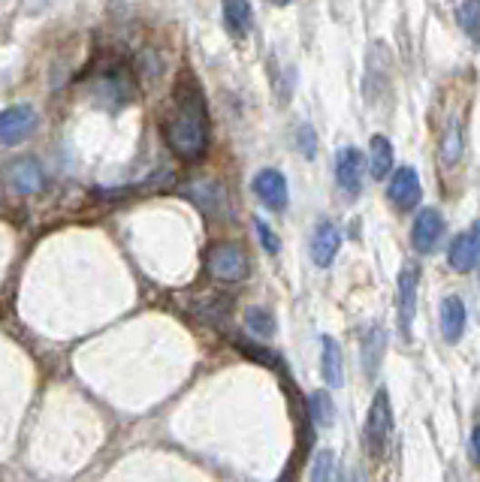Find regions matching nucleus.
<instances>
[{
    "label": "nucleus",
    "instance_id": "f257e3e1",
    "mask_svg": "<svg viewBox=\"0 0 480 482\" xmlns=\"http://www.w3.org/2000/svg\"><path fill=\"white\" fill-rule=\"evenodd\" d=\"M164 139L173 148L175 157L187 160H203L209 151L212 124H209V106H205L200 82L191 73H182L173 91V109L164 121Z\"/></svg>",
    "mask_w": 480,
    "mask_h": 482
},
{
    "label": "nucleus",
    "instance_id": "f03ea898",
    "mask_svg": "<svg viewBox=\"0 0 480 482\" xmlns=\"http://www.w3.org/2000/svg\"><path fill=\"white\" fill-rule=\"evenodd\" d=\"M205 269H209V275L218 278L221 283H239L251 275L248 257H245V251L233 241L212 244L209 253H205Z\"/></svg>",
    "mask_w": 480,
    "mask_h": 482
},
{
    "label": "nucleus",
    "instance_id": "7ed1b4c3",
    "mask_svg": "<svg viewBox=\"0 0 480 482\" xmlns=\"http://www.w3.org/2000/svg\"><path fill=\"white\" fill-rule=\"evenodd\" d=\"M390 428H393L390 392L378 389V392H375V398H372L369 416H365V440H369L372 456H381V452H384V447H387V438H390Z\"/></svg>",
    "mask_w": 480,
    "mask_h": 482
},
{
    "label": "nucleus",
    "instance_id": "20e7f679",
    "mask_svg": "<svg viewBox=\"0 0 480 482\" xmlns=\"http://www.w3.org/2000/svg\"><path fill=\"white\" fill-rule=\"evenodd\" d=\"M477 257H480V226L472 223L465 232H459L454 241H450L447 248V262L450 269L463 271V275H468V271L477 269Z\"/></svg>",
    "mask_w": 480,
    "mask_h": 482
},
{
    "label": "nucleus",
    "instance_id": "39448f33",
    "mask_svg": "<svg viewBox=\"0 0 480 482\" xmlns=\"http://www.w3.org/2000/svg\"><path fill=\"white\" fill-rule=\"evenodd\" d=\"M36 127V112L31 106H9L0 112V145H18Z\"/></svg>",
    "mask_w": 480,
    "mask_h": 482
},
{
    "label": "nucleus",
    "instance_id": "423d86ee",
    "mask_svg": "<svg viewBox=\"0 0 480 482\" xmlns=\"http://www.w3.org/2000/svg\"><path fill=\"white\" fill-rule=\"evenodd\" d=\"M363 172H365V157L360 148H342L335 157V178L345 193L356 196L363 191Z\"/></svg>",
    "mask_w": 480,
    "mask_h": 482
},
{
    "label": "nucleus",
    "instance_id": "0eeeda50",
    "mask_svg": "<svg viewBox=\"0 0 480 482\" xmlns=\"http://www.w3.org/2000/svg\"><path fill=\"white\" fill-rule=\"evenodd\" d=\"M390 202L402 208V211H408V208H414L420 202V196H423V187H420V175H417V169H411V166H402L393 172L390 178Z\"/></svg>",
    "mask_w": 480,
    "mask_h": 482
},
{
    "label": "nucleus",
    "instance_id": "6e6552de",
    "mask_svg": "<svg viewBox=\"0 0 480 482\" xmlns=\"http://www.w3.org/2000/svg\"><path fill=\"white\" fill-rule=\"evenodd\" d=\"M97 93H100V100H112L115 106L134 100V93H136L134 73H130L127 67H109L106 73H100Z\"/></svg>",
    "mask_w": 480,
    "mask_h": 482
},
{
    "label": "nucleus",
    "instance_id": "1a4fd4ad",
    "mask_svg": "<svg viewBox=\"0 0 480 482\" xmlns=\"http://www.w3.org/2000/svg\"><path fill=\"white\" fill-rule=\"evenodd\" d=\"M417 287H420V269L408 262V266H402V275H399V323L405 335L411 332L414 314H417Z\"/></svg>",
    "mask_w": 480,
    "mask_h": 482
},
{
    "label": "nucleus",
    "instance_id": "9d476101",
    "mask_svg": "<svg viewBox=\"0 0 480 482\" xmlns=\"http://www.w3.org/2000/svg\"><path fill=\"white\" fill-rule=\"evenodd\" d=\"M9 184H13L15 193L34 196L45 187V172L34 157H18L15 163L9 166Z\"/></svg>",
    "mask_w": 480,
    "mask_h": 482
},
{
    "label": "nucleus",
    "instance_id": "9b49d317",
    "mask_svg": "<svg viewBox=\"0 0 480 482\" xmlns=\"http://www.w3.org/2000/svg\"><path fill=\"white\" fill-rule=\"evenodd\" d=\"M441 232H445V217H441L438 208H423L417 214V221H414V248L420 253H432L435 251V244L441 239Z\"/></svg>",
    "mask_w": 480,
    "mask_h": 482
},
{
    "label": "nucleus",
    "instance_id": "f8f14e48",
    "mask_svg": "<svg viewBox=\"0 0 480 482\" xmlns=\"http://www.w3.org/2000/svg\"><path fill=\"white\" fill-rule=\"evenodd\" d=\"M254 193H257V200L272 208V211H281V208L287 205V182L285 175L278 172V169H263L254 178Z\"/></svg>",
    "mask_w": 480,
    "mask_h": 482
},
{
    "label": "nucleus",
    "instance_id": "ddd939ff",
    "mask_svg": "<svg viewBox=\"0 0 480 482\" xmlns=\"http://www.w3.org/2000/svg\"><path fill=\"white\" fill-rule=\"evenodd\" d=\"M338 248H342V232L335 230V223H329V221L317 223L315 241H312V260L317 262L320 269L333 266V260H335Z\"/></svg>",
    "mask_w": 480,
    "mask_h": 482
},
{
    "label": "nucleus",
    "instance_id": "4468645a",
    "mask_svg": "<svg viewBox=\"0 0 480 482\" xmlns=\"http://www.w3.org/2000/svg\"><path fill=\"white\" fill-rule=\"evenodd\" d=\"M465 332V301L459 296H447L441 301V335L456 344Z\"/></svg>",
    "mask_w": 480,
    "mask_h": 482
},
{
    "label": "nucleus",
    "instance_id": "2eb2a0df",
    "mask_svg": "<svg viewBox=\"0 0 480 482\" xmlns=\"http://www.w3.org/2000/svg\"><path fill=\"white\" fill-rule=\"evenodd\" d=\"M224 25L233 36H248L254 27V9L251 0H224Z\"/></svg>",
    "mask_w": 480,
    "mask_h": 482
},
{
    "label": "nucleus",
    "instance_id": "dca6fc26",
    "mask_svg": "<svg viewBox=\"0 0 480 482\" xmlns=\"http://www.w3.org/2000/svg\"><path fill=\"white\" fill-rule=\"evenodd\" d=\"M320 344H324V353H320V371H324V380L329 386H342L345 383V356H342V347H338L333 338L324 335L320 338Z\"/></svg>",
    "mask_w": 480,
    "mask_h": 482
},
{
    "label": "nucleus",
    "instance_id": "f3484780",
    "mask_svg": "<svg viewBox=\"0 0 480 482\" xmlns=\"http://www.w3.org/2000/svg\"><path fill=\"white\" fill-rule=\"evenodd\" d=\"M387 338H384V329L381 326H372L369 329V335L363 338V368H365V374L375 377L378 374V368H381V359H384V349H387Z\"/></svg>",
    "mask_w": 480,
    "mask_h": 482
},
{
    "label": "nucleus",
    "instance_id": "a211bd4d",
    "mask_svg": "<svg viewBox=\"0 0 480 482\" xmlns=\"http://www.w3.org/2000/svg\"><path fill=\"white\" fill-rule=\"evenodd\" d=\"M369 169L375 178H387L393 169V145L387 136H372L369 142Z\"/></svg>",
    "mask_w": 480,
    "mask_h": 482
},
{
    "label": "nucleus",
    "instance_id": "6ab92c4d",
    "mask_svg": "<svg viewBox=\"0 0 480 482\" xmlns=\"http://www.w3.org/2000/svg\"><path fill=\"white\" fill-rule=\"evenodd\" d=\"M463 148H465V136H463V127H459V121L447 127L445 139H441V160H445L447 166H456L459 160H463Z\"/></svg>",
    "mask_w": 480,
    "mask_h": 482
},
{
    "label": "nucleus",
    "instance_id": "aec40b11",
    "mask_svg": "<svg viewBox=\"0 0 480 482\" xmlns=\"http://www.w3.org/2000/svg\"><path fill=\"white\" fill-rule=\"evenodd\" d=\"M308 410H312V419L317 422V428H329L335 419V404L329 398V392L317 389L312 398H308Z\"/></svg>",
    "mask_w": 480,
    "mask_h": 482
},
{
    "label": "nucleus",
    "instance_id": "412c9836",
    "mask_svg": "<svg viewBox=\"0 0 480 482\" xmlns=\"http://www.w3.org/2000/svg\"><path fill=\"white\" fill-rule=\"evenodd\" d=\"M245 326H248L257 338H272V335H275V320H272L269 310H263V308H248V310H245Z\"/></svg>",
    "mask_w": 480,
    "mask_h": 482
},
{
    "label": "nucleus",
    "instance_id": "4be33fe9",
    "mask_svg": "<svg viewBox=\"0 0 480 482\" xmlns=\"http://www.w3.org/2000/svg\"><path fill=\"white\" fill-rule=\"evenodd\" d=\"M477 13H480V0H463L456 6V22L472 40H477Z\"/></svg>",
    "mask_w": 480,
    "mask_h": 482
},
{
    "label": "nucleus",
    "instance_id": "5701e85b",
    "mask_svg": "<svg viewBox=\"0 0 480 482\" xmlns=\"http://www.w3.org/2000/svg\"><path fill=\"white\" fill-rule=\"evenodd\" d=\"M335 477V456L329 449H320L312 465V482H333Z\"/></svg>",
    "mask_w": 480,
    "mask_h": 482
},
{
    "label": "nucleus",
    "instance_id": "b1692460",
    "mask_svg": "<svg viewBox=\"0 0 480 482\" xmlns=\"http://www.w3.org/2000/svg\"><path fill=\"white\" fill-rule=\"evenodd\" d=\"M254 226H257V235H260V244H263V251L266 253H272V257H275V253H281V239L275 232L269 230V223H263L260 217L257 221H254Z\"/></svg>",
    "mask_w": 480,
    "mask_h": 482
},
{
    "label": "nucleus",
    "instance_id": "393cba45",
    "mask_svg": "<svg viewBox=\"0 0 480 482\" xmlns=\"http://www.w3.org/2000/svg\"><path fill=\"white\" fill-rule=\"evenodd\" d=\"M296 142H299V151H303L308 160L317 154V133L308 124H303V127L296 130Z\"/></svg>",
    "mask_w": 480,
    "mask_h": 482
},
{
    "label": "nucleus",
    "instance_id": "a878e982",
    "mask_svg": "<svg viewBox=\"0 0 480 482\" xmlns=\"http://www.w3.org/2000/svg\"><path fill=\"white\" fill-rule=\"evenodd\" d=\"M480 431L477 428H472V456H475V461H480Z\"/></svg>",
    "mask_w": 480,
    "mask_h": 482
},
{
    "label": "nucleus",
    "instance_id": "bb28decb",
    "mask_svg": "<svg viewBox=\"0 0 480 482\" xmlns=\"http://www.w3.org/2000/svg\"><path fill=\"white\" fill-rule=\"evenodd\" d=\"M272 4H275V6H287L290 0H272Z\"/></svg>",
    "mask_w": 480,
    "mask_h": 482
}]
</instances>
